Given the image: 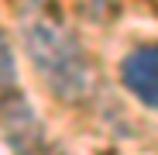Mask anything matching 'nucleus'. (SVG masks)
<instances>
[{
	"instance_id": "f257e3e1",
	"label": "nucleus",
	"mask_w": 158,
	"mask_h": 155,
	"mask_svg": "<svg viewBox=\"0 0 158 155\" xmlns=\"http://www.w3.org/2000/svg\"><path fill=\"white\" fill-rule=\"evenodd\" d=\"M24 48L35 62V72L45 80V86L59 100L79 103L96 86V69L69 31H62L52 21H35L24 28Z\"/></svg>"
},
{
	"instance_id": "f03ea898",
	"label": "nucleus",
	"mask_w": 158,
	"mask_h": 155,
	"mask_svg": "<svg viewBox=\"0 0 158 155\" xmlns=\"http://www.w3.org/2000/svg\"><path fill=\"white\" fill-rule=\"evenodd\" d=\"M120 83L148 110H158V41L138 45L120 59Z\"/></svg>"
},
{
	"instance_id": "7ed1b4c3",
	"label": "nucleus",
	"mask_w": 158,
	"mask_h": 155,
	"mask_svg": "<svg viewBox=\"0 0 158 155\" xmlns=\"http://www.w3.org/2000/svg\"><path fill=\"white\" fill-rule=\"evenodd\" d=\"M4 138L14 155H41V148H45L41 124L24 97L10 100V93H7V100H4Z\"/></svg>"
},
{
	"instance_id": "20e7f679",
	"label": "nucleus",
	"mask_w": 158,
	"mask_h": 155,
	"mask_svg": "<svg viewBox=\"0 0 158 155\" xmlns=\"http://www.w3.org/2000/svg\"><path fill=\"white\" fill-rule=\"evenodd\" d=\"M4 86H7V93H10V83H14V62H10V41L4 38Z\"/></svg>"
},
{
	"instance_id": "39448f33",
	"label": "nucleus",
	"mask_w": 158,
	"mask_h": 155,
	"mask_svg": "<svg viewBox=\"0 0 158 155\" xmlns=\"http://www.w3.org/2000/svg\"><path fill=\"white\" fill-rule=\"evenodd\" d=\"M21 4H28V7H41V4H48V0H21Z\"/></svg>"
}]
</instances>
